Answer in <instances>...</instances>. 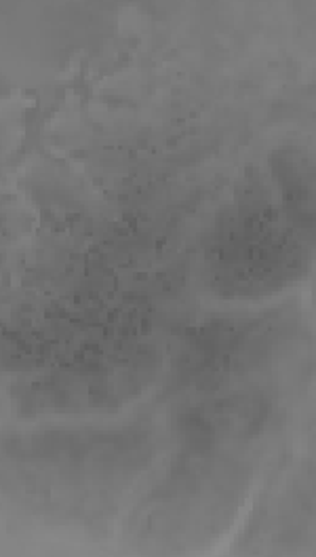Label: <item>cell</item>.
<instances>
[{
	"label": "cell",
	"mask_w": 316,
	"mask_h": 557,
	"mask_svg": "<svg viewBox=\"0 0 316 557\" xmlns=\"http://www.w3.org/2000/svg\"><path fill=\"white\" fill-rule=\"evenodd\" d=\"M277 417L264 393L199 395L174 414V435L186 453L226 456L257 442Z\"/></svg>",
	"instance_id": "3"
},
{
	"label": "cell",
	"mask_w": 316,
	"mask_h": 557,
	"mask_svg": "<svg viewBox=\"0 0 316 557\" xmlns=\"http://www.w3.org/2000/svg\"><path fill=\"white\" fill-rule=\"evenodd\" d=\"M311 264L306 244L282 215L275 190L249 180L224 209L203 249V277L222 298H262L298 281Z\"/></svg>",
	"instance_id": "1"
},
{
	"label": "cell",
	"mask_w": 316,
	"mask_h": 557,
	"mask_svg": "<svg viewBox=\"0 0 316 557\" xmlns=\"http://www.w3.org/2000/svg\"><path fill=\"white\" fill-rule=\"evenodd\" d=\"M273 190L291 228L308 245H316V148L285 146L270 159Z\"/></svg>",
	"instance_id": "5"
},
{
	"label": "cell",
	"mask_w": 316,
	"mask_h": 557,
	"mask_svg": "<svg viewBox=\"0 0 316 557\" xmlns=\"http://www.w3.org/2000/svg\"><path fill=\"white\" fill-rule=\"evenodd\" d=\"M315 305H316V287H315Z\"/></svg>",
	"instance_id": "6"
},
{
	"label": "cell",
	"mask_w": 316,
	"mask_h": 557,
	"mask_svg": "<svg viewBox=\"0 0 316 557\" xmlns=\"http://www.w3.org/2000/svg\"><path fill=\"white\" fill-rule=\"evenodd\" d=\"M150 357H100L36 381L22 401L40 412H100L131 399L152 379Z\"/></svg>",
	"instance_id": "2"
},
{
	"label": "cell",
	"mask_w": 316,
	"mask_h": 557,
	"mask_svg": "<svg viewBox=\"0 0 316 557\" xmlns=\"http://www.w3.org/2000/svg\"><path fill=\"white\" fill-rule=\"evenodd\" d=\"M146 437L131 429H62L58 433L36 435L15 453L30 458V465H47L62 478L71 473L72 480L83 484L91 480L98 484L102 478H114L136 465Z\"/></svg>",
	"instance_id": "4"
}]
</instances>
